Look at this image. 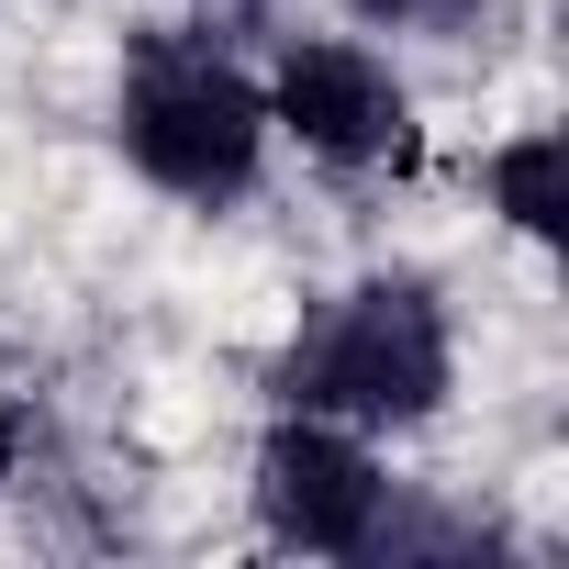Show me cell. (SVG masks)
<instances>
[{"label":"cell","instance_id":"1","mask_svg":"<svg viewBox=\"0 0 569 569\" xmlns=\"http://www.w3.org/2000/svg\"><path fill=\"white\" fill-rule=\"evenodd\" d=\"M268 391L279 402H302V413H336L358 436H413L447 413L458 391V325L436 302V279L413 268H369L347 279V291H325L291 347L268 358Z\"/></svg>","mask_w":569,"mask_h":569},{"label":"cell","instance_id":"2","mask_svg":"<svg viewBox=\"0 0 569 569\" xmlns=\"http://www.w3.org/2000/svg\"><path fill=\"white\" fill-rule=\"evenodd\" d=\"M112 146L146 190L223 212L257 190L268 168V90L234 46L190 34V23H146L123 46V90H112Z\"/></svg>","mask_w":569,"mask_h":569},{"label":"cell","instance_id":"7","mask_svg":"<svg viewBox=\"0 0 569 569\" xmlns=\"http://www.w3.org/2000/svg\"><path fill=\"white\" fill-rule=\"evenodd\" d=\"M12 469H23V402L0 391V480H12Z\"/></svg>","mask_w":569,"mask_h":569},{"label":"cell","instance_id":"3","mask_svg":"<svg viewBox=\"0 0 569 569\" xmlns=\"http://www.w3.org/2000/svg\"><path fill=\"white\" fill-rule=\"evenodd\" d=\"M246 502H257V536L291 547V558H369V536H380V513H391L380 436H358V425H336V413H302V402H279L268 436H257Z\"/></svg>","mask_w":569,"mask_h":569},{"label":"cell","instance_id":"6","mask_svg":"<svg viewBox=\"0 0 569 569\" xmlns=\"http://www.w3.org/2000/svg\"><path fill=\"white\" fill-rule=\"evenodd\" d=\"M358 34H425V46H458L491 23V0H347Z\"/></svg>","mask_w":569,"mask_h":569},{"label":"cell","instance_id":"5","mask_svg":"<svg viewBox=\"0 0 569 569\" xmlns=\"http://www.w3.org/2000/svg\"><path fill=\"white\" fill-rule=\"evenodd\" d=\"M480 201H491L525 246H558V223H569V146H558V123L502 134V146L480 157Z\"/></svg>","mask_w":569,"mask_h":569},{"label":"cell","instance_id":"4","mask_svg":"<svg viewBox=\"0 0 569 569\" xmlns=\"http://www.w3.org/2000/svg\"><path fill=\"white\" fill-rule=\"evenodd\" d=\"M257 90H268V134H291L336 179H369V168L413 157V90L369 34H291L257 68Z\"/></svg>","mask_w":569,"mask_h":569}]
</instances>
